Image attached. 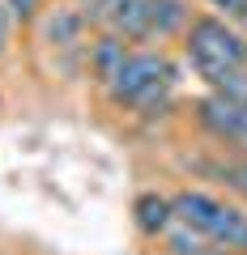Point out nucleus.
Segmentation results:
<instances>
[{"label":"nucleus","mask_w":247,"mask_h":255,"mask_svg":"<svg viewBox=\"0 0 247 255\" xmlns=\"http://www.w3.org/2000/svg\"><path fill=\"white\" fill-rule=\"evenodd\" d=\"M209 4L218 9L222 21H230L239 34H247V0H209Z\"/></svg>","instance_id":"9b49d317"},{"label":"nucleus","mask_w":247,"mask_h":255,"mask_svg":"<svg viewBox=\"0 0 247 255\" xmlns=\"http://www.w3.org/2000/svg\"><path fill=\"white\" fill-rule=\"evenodd\" d=\"M132 217H137V230L149 238L166 234V226L175 221V209H171V196H158V191H145V196H137V204H132Z\"/></svg>","instance_id":"0eeeda50"},{"label":"nucleus","mask_w":247,"mask_h":255,"mask_svg":"<svg viewBox=\"0 0 247 255\" xmlns=\"http://www.w3.org/2000/svg\"><path fill=\"white\" fill-rule=\"evenodd\" d=\"M115 9H119V0H77V13H81L85 26H107Z\"/></svg>","instance_id":"9d476101"},{"label":"nucleus","mask_w":247,"mask_h":255,"mask_svg":"<svg viewBox=\"0 0 247 255\" xmlns=\"http://www.w3.org/2000/svg\"><path fill=\"white\" fill-rule=\"evenodd\" d=\"M209 255H243V251H222V247H213V251Z\"/></svg>","instance_id":"2eb2a0df"},{"label":"nucleus","mask_w":247,"mask_h":255,"mask_svg":"<svg viewBox=\"0 0 247 255\" xmlns=\"http://www.w3.org/2000/svg\"><path fill=\"white\" fill-rule=\"evenodd\" d=\"M175 85V64L162 51H132V60L124 64V73L111 85V102L132 111H162Z\"/></svg>","instance_id":"7ed1b4c3"},{"label":"nucleus","mask_w":247,"mask_h":255,"mask_svg":"<svg viewBox=\"0 0 247 255\" xmlns=\"http://www.w3.org/2000/svg\"><path fill=\"white\" fill-rule=\"evenodd\" d=\"M196 124L209 132L222 145H235L247 153V107L235 98H222V94H205L196 102Z\"/></svg>","instance_id":"20e7f679"},{"label":"nucleus","mask_w":247,"mask_h":255,"mask_svg":"<svg viewBox=\"0 0 247 255\" xmlns=\"http://www.w3.org/2000/svg\"><path fill=\"white\" fill-rule=\"evenodd\" d=\"M226 179H230V187H235L239 196H247V157L235 162V166H226Z\"/></svg>","instance_id":"ddd939ff"},{"label":"nucleus","mask_w":247,"mask_h":255,"mask_svg":"<svg viewBox=\"0 0 247 255\" xmlns=\"http://www.w3.org/2000/svg\"><path fill=\"white\" fill-rule=\"evenodd\" d=\"M145 9H149V38H175L192 21L188 0H145Z\"/></svg>","instance_id":"423d86ee"},{"label":"nucleus","mask_w":247,"mask_h":255,"mask_svg":"<svg viewBox=\"0 0 247 255\" xmlns=\"http://www.w3.org/2000/svg\"><path fill=\"white\" fill-rule=\"evenodd\" d=\"M128 60H132V43H124V38L111 34V30H102V34L90 43V73H94V81H98L102 90L115 85V77L124 73Z\"/></svg>","instance_id":"39448f33"},{"label":"nucleus","mask_w":247,"mask_h":255,"mask_svg":"<svg viewBox=\"0 0 247 255\" xmlns=\"http://www.w3.org/2000/svg\"><path fill=\"white\" fill-rule=\"evenodd\" d=\"M183 55L192 64V73L209 90H218L230 73H243L247 68V34H239L218 13H201L183 30Z\"/></svg>","instance_id":"f257e3e1"},{"label":"nucleus","mask_w":247,"mask_h":255,"mask_svg":"<svg viewBox=\"0 0 247 255\" xmlns=\"http://www.w3.org/2000/svg\"><path fill=\"white\" fill-rule=\"evenodd\" d=\"M38 4H43V0H4V9H9L13 21H34L38 17Z\"/></svg>","instance_id":"f8f14e48"},{"label":"nucleus","mask_w":247,"mask_h":255,"mask_svg":"<svg viewBox=\"0 0 247 255\" xmlns=\"http://www.w3.org/2000/svg\"><path fill=\"white\" fill-rule=\"evenodd\" d=\"M9 26H13V17H9V9H4V0H0V51L9 47Z\"/></svg>","instance_id":"4468645a"},{"label":"nucleus","mask_w":247,"mask_h":255,"mask_svg":"<svg viewBox=\"0 0 247 255\" xmlns=\"http://www.w3.org/2000/svg\"><path fill=\"white\" fill-rule=\"evenodd\" d=\"M171 209L183 226H192L196 234H205L222 251H243L247 255V209L230 200H218L201 187H183L171 196Z\"/></svg>","instance_id":"f03ea898"},{"label":"nucleus","mask_w":247,"mask_h":255,"mask_svg":"<svg viewBox=\"0 0 247 255\" xmlns=\"http://www.w3.org/2000/svg\"><path fill=\"white\" fill-rule=\"evenodd\" d=\"M162 238H166V251H171V255H209V251H213L209 238L196 234L192 226H183L179 217L166 226V234H162Z\"/></svg>","instance_id":"6e6552de"},{"label":"nucleus","mask_w":247,"mask_h":255,"mask_svg":"<svg viewBox=\"0 0 247 255\" xmlns=\"http://www.w3.org/2000/svg\"><path fill=\"white\" fill-rule=\"evenodd\" d=\"M43 30H47V38H51V43H60V47H77V43H81L85 21H81V13H77V9H55L51 17L43 21Z\"/></svg>","instance_id":"1a4fd4ad"}]
</instances>
